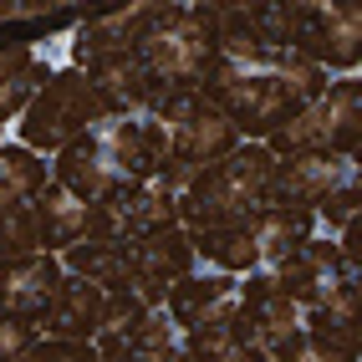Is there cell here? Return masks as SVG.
I'll return each instance as SVG.
<instances>
[{"mask_svg": "<svg viewBox=\"0 0 362 362\" xmlns=\"http://www.w3.org/2000/svg\"><path fill=\"white\" fill-rule=\"evenodd\" d=\"M36 322H21V317H0V362H21L36 347Z\"/></svg>", "mask_w": 362, "mask_h": 362, "instance_id": "29", "label": "cell"}, {"mask_svg": "<svg viewBox=\"0 0 362 362\" xmlns=\"http://www.w3.org/2000/svg\"><path fill=\"white\" fill-rule=\"evenodd\" d=\"M123 347H138V352H158V357H168L179 347V327L163 317V306L158 311H148V317H143L133 332H128V342Z\"/></svg>", "mask_w": 362, "mask_h": 362, "instance_id": "28", "label": "cell"}, {"mask_svg": "<svg viewBox=\"0 0 362 362\" xmlns=\"http://www.w3.org/2000/svg\"><path fill=\"white\" fill-rule=\"evenodd\" d=\"M143 133L153 143V158L158 168L168 163H189V168H214L220 158H230L240 143L235 123L214 107L204 92L194 87H179V92H163L158 107L143 117Z\"/></svg>", "mask_w": 362, "mask_h": 362, "instance_id": "3", "label": "cell"}, {"mask_svg": "<svg viewBox=\"0 0 362 362\" xmlns=\"http://www.w3.org/2000/svg\"><path fill=\"white\" fill-rule=\"evenodd\" d=\"M230 291H235V276H225V271H204V265H199V271L179 276V281L163 291V317L174 322V327H179V337H184V332L194 327L214 301L230 296Z\"/></svg>", "mask_w": 362, "mask_h": 362, "instance_id": "20", "label": "cell"}, {"mask_svg": "<svg viewBox=\"0 0 362 362\" xmlns=\"http://www.w3.org/2000/svg\"><path fill=\"white\" fill-rule=\"evenodd\" d=\"M82 77H87L92 92L103 98L107 117H148V112L158 107V98L168 92L133 52H128V57H103V62H92V66H82Z\"/></svg>", "mask_w": 362, "mask_h": 362, "instance_id": "10", "label": "cell"}, {"mask_svg": "<svg viewBox=\"0 0 362 362\" xmlns=\"http://www.w3.org/2000/svg\"><path fill=\"white\" fill-rule=\"evenodd\" d=\"M357 133H362V87L357 77H332V87L317 103H306L281 133L265 138V148L276 158H291V153L357 158Z\"/></svg>", "mask_w": 362, "mask_h": 362, "instance_id": "5", "label": "cell"}, {"mask_svg": "<svg viewBox=\"0 0 362 362\" xmlns=\"http://www.w3.org/2000/svg\"><path fill=\"white\" fill-rule=\"evenodd\" d=\"M36 250H41L36 209H31V204L0 209V260H21V255H36Z\"/></svg>", "mask_w": 362, "mask_h": 362, "instance_id": "25", "label": "cell"}, {"mask_svg": "<svg viewBox=\"0 0 362 362\" xmlns=\"http://www.w3.org/2000/svg\"><path fill=\"white\" fill-rule=\"evenodd\" d=\"M21 362H103L92 352V342H52V337H36V347Z\"/></svg>", "mask_w": 362, "mask_h": 362, "instance_id": "30", "label": "cell"}, {"mask_svg": "<svg viewBox=\"0 0 362 362\" xmlns=\"http://www.w3.org/2000/svg\"><path fill=\"white\" fill-rule=\"evenodd\" d=\"M291 11V52L306 57L311 66L352 71L362 57V11L347 0H327V6H286Z\"/></svg>", "mask_w": 362, "mask_h": 362, "instance_id": "7", "label": "cell"}, {"mask_svg": "<svg viewBox=\"0 0 362 362\" xmlns=\"http://www.w3.org/2000/svg\"><path fill=\"white\" fill-rule=\"evenodd\" d=\"M103 306H107V291L98 281H82V276H66L62 291L52 296V306L41 311L36 332L52 337V342H92L103 327Z\"/></svg>", "mask_w": 362, "mask_h": 362, "instance_id": "14", "label": "cell"}, {"mask_svg": "<svg viewBox=\"0 0 362 362\" xmlns=\"http://www.w3.org/2000/svg\"><path fill=\"white\" fill-rule=\"evenodd\" d=\"M357 168V158H337V153H291L276 158V179H271V204H291V209H317L337 184Z\"/></svg>", "mask_w": 362, "mask_h": 362, "instance_id": "12", "label": "cell"}, {"mask_svg": "<svg viewBox=\"0 0 362 362\" xmlns=\"http://www.w3.org/2000/svg\"><path fill=\"white\" fill-rule=\"evenodd\" d=\"M271 276H276V286H281V291L291 296L301 311H311V306H317V301L332 291V286H337V281H357V271L342 260V250H337V240H332V235H322V230L311 235L291 260H281Z\"/></svg>", "mask_w": 362, "mask_h": 362, "instance_id": "9", "label": "cell"}, {"mask_svg": "<svg viewBox=\"0 0 362 362\" xmlns=\"http://www.w3.org/2000/svg\"><path fill=\"white\" fill-rule=\"evenodd\" d=\"M357 209H362V179H357V168H352V174L337 184L332 194H327L317 209H311V214H317L322 235H337L342 225H352V220H357Z\"/></svg>", "mask_w": 362, "mask_h": 362, "instance_id": "26", "label": "cell"}, {"mask_svg": "<svg viewBox=\"0 0 362 362\" xmlns=\"http://www.w3.org/2000/svg\"><path fill=\"white\" fill-rule=\"evenodd\" d=\"M46 82H52V66H46V57H36L31 46L0 52V133H6V123H16V117L26 112V103Z\"/></svg>", "mask_w": 362, "mask_h": 362, "instance_id": "19", "label": "cell"}, {"mask_svg": "<svg viewBox=\"0 0 362 362\" xmlns=\"http://www.w3.org/2000/svg\"><path fill=\"white\" fill-rule=\"evenodd\" d=\"M265 362H357V357L342 352V347H332V342H322V337H311V332L301 327L296 337H286V342L265 357Z\"/></svg>", "mask_w": 362, "mask_h": 362, "instance_id": "27", "label": "cell"}, {"mask_svg": "<svg viewBox=\"0 0 362 362\" xmlns=\"http://www.w3.org/2000/svg\"><path fill=\"white\" fill-rule=\"evenodd\" d=\"M209 362H265V352H260V347H230V352L209 357Z\"/></svg>", "mask_w": 362, "mask_h": 362, "instance_id": "31", "label": "cell"}, {"mask_svg": "<svg viewBox=\"0 0 362 362\" xmlns=\"http://www.w3.org/2000/svg\"><path fill=\"white\" fill-rule=\"evenodd\" d=\"M103 117H107V107H103L98 92H92V82L77 66H62L26 103V112L16 117V143L46 158V153L71 148V143H77L92 123H103Z\"/></svg>", "mask_w": 362, "mask_h": 362, "instance_id": "4", "label": "cell"}, {"mask_svg": "<svg viewBox=\"0 0 362 362\" xmlns=\"http://www.w3.org/2000/svg\"><path fill=\"white\" fill-rule=\"evenodd\" d=\"M276 153L265 143H240L230 158L194 179L179 194V225L184 230H220V225H250L260 204H271Z\"/></svg>", "mask_w": 362, "mask_h": 362, "instance_id": "1", "label": "cell"}, {"mask_svg": "<svg viewBox=\"0 0 362 362\" xmlns=\"http://www.w3.org/2000/svg\"><path fill=\"white\" fill-rule=\"evenodd\" d=\"M214 46H220V6H158L153 21L143 26L133 57L168 92L179 87L199 92L214 66Z\"/></svg>", "mask_w": 362, "mask_h": 362, "instance_id": "2", "label": "cell"}, {"mask_svg": "<svg viewBox=\"0 0 362 362\" xmlns=\"http://www.w3.org/2000/svg\"><path fill=\"white\" fill-rule=\"evenodd\" d=\"M317 214L311 209H291V204H260L250 214V240L260 255V271H276L281 260H291L311 235H317Z\"/></svg>", "mask_w": 362, "mask_h": 362, "instance_id": "18", "label": "cell"}, {"mask_svg": "<svg viewBox=\"0 0 362 362\" xmlns=\"http://www.w3.org/2000/svg\"><path fill=\"white\" fill-rule=\"evenodd\" d=\"M153 11L158 6H123V11H107V16H87L66 41V66L82 71L103 57H128L143 36V26L153 21Z\"/></svg>", "mask_w": 362, "mask_h": 362, "instance_id": "13", "label": "cell"}, {"mask_svg": "<svg viewBox=\"0 0 362 362\" xmlns=\"http://www.w3.org/2000/svg\"><path fill=\"white\" fill-rule=\"evenodd\" d=\"M52 179L57 184H66L71 194H82V199H92V204H103V199H117L128 189V179L112 168V158L103 153V143L92 138V133H82L71 148H62L57 158H52Z\"/></svg>", "mask_w": 362, "mask_h": 362, "instance_id": "15", "label": "cell"}, {"mask_svg": "<svg viewBox=\"0 0 362 362\" xmlns=\"http://www.w3.org/2000/svg\"><path fill=\"white\" fill-rule=\"evenodd\" d=\"M235 301H240V317H245V327H250V342H255L265 357H271L286 337L301 332V317H306V311L281 291L271 271L240 276V281H235Z\"/></svg>", "mask_w": 362, "mask_h": 362, "instance_id": "8", "label": "cell"}, {"mask_svg": "<svg viewBox=\"0 0 362 362\" xmlns=\"http://www.w3.org/2000/svg\"><path fill=\"white\" fill-rule=\"evenodd\" d=\"M66 276H82V281H98L103 291H112L117 281H128V260H123V245H103V240H82L57 255Z\"/></svg>", "mask_w": 362, "mask_h": 362, "instance_id": "24", "label": "cell"}, {"mask_svg": "<svg viewBox=\"0 0 362 362\" xmlns=\"http://www.w3.org/2000/svg\"><path fill=\"white\" fill-rule=\"evenodd\" d=\"M199 92H204V98L235 123V133H240V138H250V143H265L271 133H281V128L301 112L291 98H286V87L276 82V71H271V66H265V71L209 66V77H204Z\"/></svg>", "mask_w": 362, "mask_h": 362, "instance_id": "6", "label": "cell"}, {"mask_svg": "<svg viewBox=\"0 0 362 362\" xmlns=\"http://www.w3.org/2000/svg\"><path fill=\"white\" fill-rule=\"evenodd\" d=\"M117 204H123L133 235H148V230L179 225V199H174V189H168L158 174H153V179H143V184H128L123 194H117Z\"/></svg>", "mask_w": 362, "mask_h": 362, "instance_id": "23", "label": "cell"}, {"mask_svg": "<svg viewBox=\"0 0 362 362\" xmlns=\"http://www.w3.org/2000/svg\"><path fill=\"white\" fill-rule=\"evenodd\" d=\"M31 209H36V225H41V250H52V255H62V250H71V245H82V240L92 235V199H82V194H71L66 184H46L41 194L31 199Z\"/></svg>", "mask_w": 362, "mask_h": 362, "instance_id": "17", "label": "cell"}, {"mask_svg": "<svg viewBox=\"0 0 362 362\" xmlns=\"http://www.w3.org/2000/svg\"><path fill=\"white\" fill-rule=\"evenodd\" d=\"M62 260L52 250L21 255V260H0V317H21V322H41V311L52 306L62 291Z\"/></svg>", "mask_w": 362, "mask_h": 362, "instance_id": "11", "label": "cell"}, {"mask_svg": "<svg viewBox=\"0 0 362 362\" xmlns=\"http://www.w3.org/2000/svg\"><path fill=\"white\" fill-rule=\"evenodd\" d=\"M52 184V163L41 153L21 148V143L0 138V209H16V204H31L41 189Z\"/></svg>", "mask_w": 362, "mask_h": 362, "instance_id": "22", "label": "cell"}, {"mask_svg": "<svg viewBox=\"0 0 362 362\" xmlns=\"http://www.w3.org/2000/svg\"><path fill=\"white\" fill-rule=\"evenodd\" d=\"M123 260H128V271H133V276L158 281V286H174L179 276L199 271V260H194V240H189V230H184V225L133 235L128 245H123Z\"/></svg>", "mask_w": 362, "mask_h": 362, "instance_id": "16", "label": "cell"}, {"mask_svg": "<svg viewBox=\"0 0 362 362\" xmlns=\"http://www.w3.org/2000/svg\"><path fill=\"white\" fill-rule=\"evenodd\" d=\"M194 240V260L204 271H225V276H250L260 271V255H255V240L250 225H220V230H189Z\"/></svg>", "mask_w": 362, "mask_h": 362, "instance_id": "21", "label": "cell"}]
</instances>
